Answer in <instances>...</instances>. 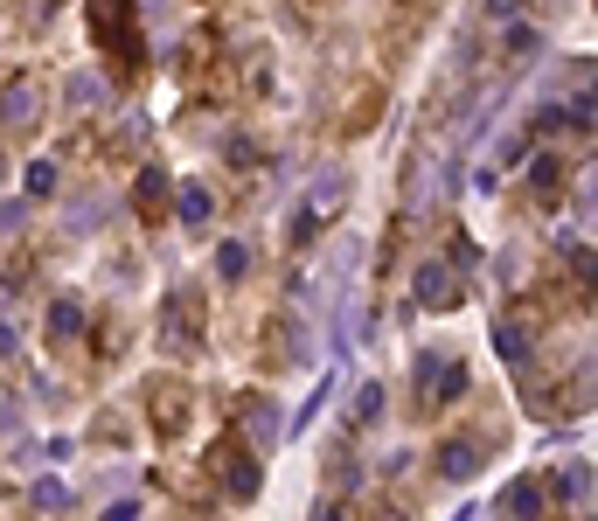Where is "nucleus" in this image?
<instances>
[{
	"label": "nucleus",
	"mask_w": 598,
	"mask_h": 521,
	"mask_svg": "<svg viewBox=\"0 0 598 521\" xmlns=\"http://www.w3.org/2000/svg\"><path fill=\"white\" fill-rule=\"evenodd\" d=\"M439 362H446L439 348H418V362H411V410H418V417H425V390H432V376H439Z\"/></svg>",
	"instance_id": "412c9836"
},
{
	"label": "nucleus",
	"mask_w": 598,
	"mask_h": 521,
	"mask_svg": "<svg viewBox=\"0 0 598 521\" xmlns=\"http://www.w3.org/2000/svg\"><path fill=\"white\" fill-rule=\"evenodd\" d=\"M480 7H487V21H508L515 14V0H480Z\"/></svg>",
	"instance_id": "c85d7f7f"
},
{
	"label": "nucleus",
	"mask_w": 598,
	"mask_h": 521,
	"mask_svg": "<svg viewBox=\"0 0 598 521\" xmlns=\"http://www.w3.org/2000/svg\"><path fill=\"white\" fill-rule=\"evenodd\" d=\"M529 146H536V132H529V126H515L508 139H501V153H494V167H522V153H529Z\"/></svg>",
	"instance_id": "b1692460"
},
{
	"label": "nucleus",
	"mask_w": 598,
	"mask_h": 521,
	"mask_svg": "<svg viewBox=\"0 0 598 521\" xmlns=\"http://www.w3.org/2000/svg\"><path fill=\"white\" fill-rule=\"evenodd\" d=\"M167 216H174L181 230H209V223H216V188H209V181H174Z\"/></svg>",
	"instance_id": "6e6552de"
},
{
	"label": "nucleus",
	"mask_w": 598,
	"mask_h": 521,
	"mask_svg": "<svg viewBox=\"0 0 598 521\" xmlns=\"http://www.w3.org/2000/svg\"><path fill=\"white\" fill-rule=\"evenodd\" d=\"M105 216H112V202H105V195H91V202H77V209L63 216V237H91Z\"/></svg>",
	"instance_id": "aec40b11"
},
{
	"label": "nucleus",
	"mask_w": 598,
	"mask_h": 521,
	"mask_svg": "<svg viewBox=\"0 0 598 521\" xmlns=\"http://www.w3.org/2000/svg\"><path fill=\"white\" fill-rule=\"evenodd\" d=\"M466 383H473V376H466V362H439V376H432V390H425V417H439V410H446V403H459V396H466Z\"/></svg>",
	"instance_id": "2eb2a0df"
},
{
	"label": "nucleus",
	"mask_w": 598,
	"mask_h": 521,
	"mask_svg": "<svg viewBox=\"0 0 598 521\" xmlns=\"http://www.w3.org/2000/svg\"><path fill=\"white\" fill-rule=\"evenodd\" d=\"M223 160H237V167H251V160H258V146H251V139L237 132V139H223Z\"/></svg>",
	"instance_id": "a878e982"
},
{
	"label": "nucleus",
	"mask_w": 598,
	"mask_h": 521,
	"mask_svg": "<svg viewBox=\"0 0 598 521\" xmlns=\"http://www.w3.org/2000/svg\"><path fill=\"white\" fill-rule=\"evenodd\" d=\"M383 410H390V390L383 383H362L355 390V424H383Z\"/></svg>",
	"instance_id": "4be33fe9"
},
{
	"label": "nucleus",
	"mask_w": 598,
	"mask_h": 521,
	"mask_svg": "<svg viewBox=\"0 0 598 521\" xmlns=\"http://www.w3.org/2000/svg\"><path fill=\"white\" fill-rule=\"evenodd\" d=\"M251 264H258V244H251V237H223V244H216V278H223V285H244Z\"/></svg>",
	"instance_id": "dca6fc26"
},
{
	"label": "nucleus",
	"mask_w": 598,
	"mask_h": 521,
	"mask_svg": "<svg viewBox=\"0 0 598 521\" xmlns=\"http://www.w3.org/2000/svg\"><path fill=\"white\" fill-rule=\"evenodd\" d=\"M446 153H418V160H411V181H404V216H411V223H425V216H432V209H439V195H446Z\"/></svg>",
	"instance_id": "7ed1b4c3"
},
{
	"label": "nucleus",
	"mask_w": 598,
	"mask_h": 521,
	"mask_svg": "<svg viewBox=\"0 0 598 521\" xmlns=\"http://www.w3.org/2000/svg\"><path fill=\"white\" fill-rule=\"evenodd\" d=\"M543 494L564 501V508H578V515H592V459H564V473H557Z\"/></svg>",
	"instance_id": "9d476101"
},
{
	"label": "nucleus",
	"mask_w": 598,
	"mask_h": 521,
	"mask_svg": "<svg viewBox=\"0 0 598 521\" xmlns=\"http://www.w3.org/2000/svg\"><path fill=\"white\" fill-rule=\"evenodd\" d=\"M160 341H167L174 355H195V348H202V299H195V285H181V292L167 299V327H160Z\"/></svg>",
	"instance_id": "0eeeda50"
},
{
	"label": "nucleus",
	"mask_w": 598,
	"mask_h": 521,
	"mask_svg": "<svg viewBox=\"0 0 598 521\" xmlns=\"http://www.w3.org/2000/svg\"><path fill=\"white\" fill-rule=\"evenodd\" d=\"M522 181H529V195H557V188H564V153H557V146H543V153L529 146V153H522Z\"/></svg>",
	"instance_id": "f8f14e48"
},
{
	"label": "nucleus",
	"mask_w": 598,
	"mask_h": 521,
	"mask_svg": "<svg viewBox=\"0 0 598 521\" xmlns=\"http://www.w3.org/2000/svg\"><path fill=\"white\" fill-rule=\"evenodd\" d=\"M0 181H7V153H0Z\"/></svg>",
	"instance_id": "c756f323"
},
{
	"label": "nucleus",
	"mask_w": 598,
	"mask_h": 521,
	"mask_svg": "<svg viewBox=\"0 0 598 521\" xmlns=\"http://www.w3.org/2000/svg\"><path fill=\"white\" fill-rule=\"evenodd\" d=\"M167 195H174V181H167L160 167H140V174H133V209H140L147 223L167 216Z\"/></svg>",
	"instance_id": "4468645a"
},
{
	"label": "nucleus",
	"mask_w": 598,
	"mask_h": 521,
	"mask_svg": "<svg viewBox=\"0 0 598 521\" xmlns=\"http://www.w3.org/2000/svg\"><path fill=\"white\" fill-rule=\"evenodd\" d=\"M14 348H21V334H14V320H7V313H0V355H7V362H14Z\"/></svg>",
	"instance_id": "cd10ccee"
},
{
	"label": "nucleus",
	"mask_w": 598,
	"mask_h": 521,
	"mask_svg": "<svg viewBox=\"0 0 598 521\" xmlns=\"http://www.w3.org/2000/svg\"><path fill=\"white\" fill-rule=\"evenodd\" d=\"M119 146H133V153H140V146H147V119H140V112H133V119H126V132H119Z\"/></svg>",
	"instance_id": "bb28decb"
},
{
	"label": "nucleus",
	"mask_w": 598,
	"mask_h": 521,
	"mask_svg": "<svg viewBox=\"0 0 598 521\" xmlns=\"http://www.w3.org/2000/svg\"><path fill=\"white\" fill-rule=\"evenodd\" d=\"M348 195H355V181H348V167H320L306 188H299L293 202V223H286V244H313L341 209H348Z\"/></svg>",
	"instance_id": "f257e3e1"
},
{
	"label": "nucleus",
	"mask_w": 598,
	"mask_h": 521,
	"mask_svg": "<svg viewBox=\"0 0 598 521\" xmlns=\"http://www.w3.org/2000/svg\"><path fill=\"white\" fill-rule=\"evenodd\" d=\"M42 112H49V98H42V84H35V77H14V84L0 91V126L14 132V139L42 132Z\"/></svg>",
	"instance_id": "39448f33"
},
{
	"label": "nucleus",
	"mask_w": 598,
	"mask_h": 521,
	"mask_svg": "<svg viewBox=\"0 0 598 521\" xmlns=\"http://www.w3.org/2000/svg\"><path fill=\"white\" fill-rule=\"evenodd\" d=\"M21 188H28V202H49V195L63 188V167L42 153V160H28V167H21Z\"/></svg>",
	"instance_id": "a211bd4d"
},
{
	"label": "nucleus",
	"mask_w": 598,
	"mask_h": 521,
	"mask_svg": "<svg viewBox=\"0 0 598 521\" xmlns=\"http://www.w3.org/2000/svg\"><path fill=\"white\" fill-rule=\"evenodd\" d=\"M91 105H105V84H98L91 70H77V77H70V112H91Z\"/></svg>",
	"instance_id": "5701e85b"
},
{
	"label": "nucleus",
	"mask_w": 598,
	"mask_h": 521,
	"mask_svg": "<svg viewBox=\"0 0 598 521\" xmlns=\"http://www.w3.org/2000/svg\"><path fill=\"white\" fill-rule=\"evenodd\" d=\"M77 334H84V299H77V292H63V299L49 306V348H70Z\"/></svg>",
	"instance_id": "f3484780"
},
{
	"label": "nucleus",
	"mask_w": 598,
	"mask_h": 521,
	"mask_svg": "<svg viewBox=\"0 0 598 521\" xmlns=\"http://www.w3.org/2000/svg\"><path fill=\"white\" fill-rule=\"evenodd\" d=\"M209 466H216V487H223L230 501H258V494H265V466H258V445H244V438H223V445L209 452Z\"/></svg>",
	"instance_id": "f03ea898"
},
{
	"label": "nucleus",
	"mask_w": 598,
	"mask_h": 521,
	"mask_svg": "<svg viewBox=\"0 0 598 521\" xmlns=\"http://www.w3.org/2000/svg\"><path fill=\"white\" fill-rule=\"evenodd\" d=\"M494 355H501L508 369L529 376V362H536V334H529L522 320H494Z\"/></svg>",
	"instance_id": "ddd939ff"
},
{
	"label": "nucleus",
	"mask_w": 598,
	"mask_h": 521,
	"mask_svg": "<svg viewBox=\"0 0 598 521\" xmlns=\"http://www.w3.org/2000/svg\"><path fill=\"white\" fill-rule=\"evenodd\" d=\"M237 424H244V445H258V452H272V445L286 438V410H279L265 390L237 396Z\"/></svg>",
	"instance_id": "20e7f679"
},
{
	"label": "nucleus",
	"mask_w": 598,
	"mask_h": 521,
	"mask_svg": "<svg viewBox=\"0 0 598 521\" xmlns=\"http://www.w3.org/2000/svg\"><path fill=\"white\" fill-rule=\"evenodd\" d=\"M28 508H35V515H63V508H70V480L42 473V480L28 487Z\"/></svg>",
	"instance_id": "6ab92c4d"
},
{
	"label": "nucleus",
	"mask_w": 598,
	"mask_h": 521,
	"mask_svg": "<svg viewBox=\"0 0 598 521\" xmlns=\"http://www.w3.org/2000/svg\"><path fill=\"white\" fill-rule=\"evenodd\" d=\"M411 292H418L411 306H425V313H452V306L466 299V292H459V271H452L446 258H425V264H418V271H411Z\"/></svg>",
	"instance_id": "423d86ee"
},
{
	"label": "nucleus",
	"mask_w": 598,
	"mask_h": 521,
	"mask_svg": "<svg viewBox=\"0 0 598 521\" xmlns=\"http://www.w3.org/2000/svg\"><path fill=\"white\" fill-rule=\"evenodd\" d=\"M480 466H487V445H480V438H446V445H439V480H446V487H466Z\"/></svg>",
	"instance_id": "1a4fd4ad"
},
{
	"label": "nucleus",
	"mask_w": 598,
	"mask_h": 521,
	"mask_svg": "<svg viewBox=\"0 0 598 521\" xmlns=\"http://www.w3.org/2000/svg\"><path fill=\"white\" fill-rule=\"evenodd\" d=\"M28 230V202L21 195H0V237H21Z\"/></svg>",
	"instance_id": "393cba45"
},
{
	"label": "nucleus",
	"mask_w": 598,
	"mask_h": 521,
	"mask_svg": "<svg viewBox=\"0 0 598 521\" xmlns=\"http://www.w3.org/2000/svg\"><path fill=\"white\" fill-rule=\"evenodd\" d=\"M501 515H515V521H536L543 508H550V494H543V480L536 473H515L508 487H501V501H494Z\"/></svg>",
	"instance_id": "9b49d317"
}]
</instances>
